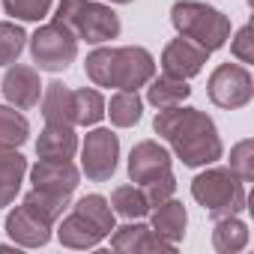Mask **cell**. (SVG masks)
I'll return each instance as SVG.
<instances>
[{
	"mask_svg": "<svg viewBox=\"0 0 254 254\" xmlns=\"http://www.w3.org/2000/svg\"><path fill=\"white\" fill-rule=\"evenodd\" d=\"M153 132L168 144L171 156L180 159L186 168L200 171L206 165H215L224 156V144H221V135H218V126L200 108L174 105V108L156 111Z\"/></svg>",
	"mask_w": 254,
	"mask_h": 254,
	"instance_id": "cell-1",
	"label": "cell"
},
{
	"mask_svg": "<svg viewBox=\"0 0 254 254\" xmlns=\"http://www.w3.org/2000/svg\"><path fill=\"white\" fill-rule=\"evenodd\" d=\"M54 21L87 45H108L120 36V15L105 0H60Z\"/></svg>",
	"mask_w": 254,
	"mask_h": 254,
	"instance_id": "cell-2",
	"label": "cell"
},
{
	"mask_svg": "<svg viewBox=\"0 0 254 254\" xmlns=\"http://www.w3.org/2000/svg\"><path fill=\"white\" fill-rule=\"evenodd\" d=\"M171 24L177 36L191 39L209 54L224 48L230 39V18L203 0H177L171 6Z\"/></svg>",
	"mask_w": 254,
	"mask_h": 254,
	"instance_id": "cell-3",
	"label": "cell"
},
{
	"mask_svg": "<svg viewBox=\"0 0 254 254\" xmlns=\"http://www.w3.org/2000/svg\"><path fill=\"white\" fill-rule=\"evenodd\" d=\"M191 197L212 218H218V215H239L245 209V203H248L245 183L230 168H218V165L200 168V174L191 180Z\"/></svg>",
	"mask_w": 254,
	"mask_h": 254,
	"instance_id": "cell-4",
	"label": "cell"
},
{
	"mask_svg": "<svg viewBox=\"0 0 254 254\" xmlns=\"http://www.w3.org/2000/svg\"><path fill=\"white\" fill-rule=\"evenodd\" d=\"M27 48L39 72H66L78 57V39L54 18L39 24L33 36H27Z\"/></svg>",
	"mask_w": 254,
	"mask_h": 254,
	"instance_id": "cell-5",
	"label": "cell"
},
{
	"mask_svg": "<svg viewBox=\"0 0 254 254\" xmlns=\"http://www.w3.org/2000/svg\"><path fill=\"white\" fill-rule=\"evenodd\" d=\"M78 153H81V174L90 183H108L120 165V138L105 126H90Z\"/></svg>",
	"mask_w": 254,
	"mask_h": 254,
	"instance_id": "cell-6",
	"label": "cell"
},
{
	"mask_svg": "<svg viewBox=\"0 0 254 254\" xmlns=\"http://www.w3.org/2000/svg\"><path fill=\"white\" fill-rule=\"evenodd\" d=\"M156 75V57L144 45H111V69L108 90H141Z\"/></svg>",
	"mask_w": 254,
	"mask_h": 254,
	"instance_id": "cell-7",
	"label": "cell"
},
{
	"mask_svg": "<svg viewBox=\"0 0 254 254\" xmlns=\"http://www.w3.org/2000/svg\"><path fill=\"white\" fill-rule=\"evenodd\" d=\"M206 93L209 102L215 108L224 111H239L254 99V78L251 69L242 63H221L212 69L209 81H206Z\"/></svg>",
	"mask_w": 254,
	"mask_h": 254,
	"instance_id": "cell-8",
	"label": "cell"
},
{
	"mask_svg": "<svg viewBox=\"0 0 254 254\" xmlns=\"http://www.w3.org/2000/svg\"><path fill=\"white\" fill-rule=\"evenodd\" d=\"M27 177L33 189L72 197L81 183V168L72 159H36V165L27 168Z\"/></svg>",
	"mask_w": 254,
	"mask_h": 254,
	"instance_id": "cell-9",
	"label": "cell"
},
{
	"mask_svg": "<svg viewBox=\"0 0 254 254\" xmlns=\"http://www.w3.org/2000/svg\"><path fill=\"white\" fill-rule=\"evenodd\" d=\"M111 248L114 251H129V254H171L177 251V245H171L168 239H162L144 218H132L120 227H114L111 233Z\"/></svg>",
	"mask_w": 254,
	"mask_h": 254,
	"instance_id": "cell-10",
	"label": "cell"
},
{
	"mask_svg": "<svg viewBox=\"0 0 254 254\" xmlns=\"http://www.w3.org/2000/svg\"><path fill=\"white\" fill-rule=\"evenodd\" d=\"M206 60H209V51H203V48L194 45L191 39L177 36V39H171V42L162 48V60H159V66H162L165 75H174V78L191 81V78H197V75L203 72Z\"/></svg>",
	"mask_w": 254,
	"mask_h": 254,
	"instance_id": "cell-11",
	"label": "cell"
},
{
	"mask_svg": "<svg viewBox=\"0 0 254 254\" xmlns=\"http://www.w3.org/2000/svg\"><path fill=\"white\" fill-rule=\"evenodd\" d=\"M42 78L33 66H24V63H12L6 66V75H3V99L6 105L18 108V111H27V108H36L39 99H42Z\"/></svg>",
	"mask_w": 254,
	"mask_h": 254,
	"instance_id": "cell-12",
	"label": "cell"
},
{
	"mask_svg": "<svg viewBox=\"0 0 254 254\" xmlns=\"http://www.w3.org/2000/svg\"><path fill=\"white\" fill-rule=\"evenodd\" d=\"M174 165V156L165 144L159 141H138L129 153V165H126V171H129V180L132 183H147L159 174H168Z\"/></svg>",
	"mask_w": 254,
	"mask_h": 254,
	"instance_id": "cell-13",
	"label": "cell"
},
{
	"mask_svg": "<svg viewBox=\"0 0 254 254\" xmlns=\"http://www.w3.org/2000/svg\"><path fill=\"white\" fill-rule=\"evenodd\" d=\"M6 233H9L12 245H18V248H42V245L51 242L54 227L45 224L42 218H36L30 209L15 206L6 215Z\"/></svg>",
	"mask_w": 254,
	"mask_h": 254,
	"instance_id": "cell-14",
	"label": "cell"
},
{
	"mask_svg": "<svg viewBox=\"0 0 254 254\" xmlns=\"http://www.w3.org/2000/svg\"><path fill=\"white\" fill-rule=\"evenodd\" d=\"M147 215H150V227H153L162 239H168L171 245H180V242L186 239L189 212H186L183 200L168 197V200H162V203L150 206V212H147Z\"/></svg>",
	"mask_w": 254,
	"mask_h": 254,
	"instance_id": "cell-15",
	"label": "cell"
},
{
	"mask_svg": "<svg viewBox=\"0 0 254 254\" xmlns=\"http://www.w3.org/2000/svg\"><path fill=\"white\" fill-rule=\"evenodd\" d=\"M54 230H57L60 245L75 248V251L96 248V245H102V239H105V233H102L93 221H87L81 212H75V209H72L69 215H60V221L54 224Z\"/></svg>",
	"mask_w": 254,
	"mask_h": 254,
	"instance_id": "cell-16",
	"label": "cell"
},
{
	"mask_svg": "<svg viewBox=\"0 0 254 254\" xmlns=\"http://www.w3.org/2000/svg\"><path fill=\"white\" fill-rule=\"evenodd\" d=\"M78 147H81V141H78L75 126L45 123V129L36 138V156L39 159H75Z\"/></svg>",
	"mask_w": 254,
	"mask_h": 254,
	"instance_id": "cell-17",
	"label": "cell"
},
{
	"mask_svg": "<svg viewBox=\"0 0 254 254\" xmlns=\"http://www.w3.org/2000/svg\"><path fill=\"white\" fill-rule=\"evenodd\" d=\"M27 159L15 147H0V209H6L18 194L27 177Z\"/></svg>",
	"mask_w": 254,
	"mask_h": 254,
	"instance_id": "cell-18",
	"label": "cell"
},
{
	"mask_svg": "<svg viewBox=\"0 0 254 254\" xmlns=\"http://www.w3.org/2000/svg\"><path fill=\"white\" fill-rule=\"evenodd\" d=\"M105 117L114 129H132L144 117V99L138 90H114V96L105 102Z\"/></svg>",
	"mask_w": 254,
	"mask_h": 254,
	"instance_id": "cell-19",
	"label": "cell"
},
{
	"mask_svg": "<svg viewBox=\"0 0 254 254\" xmlns=\"http://www.w3.org/2000/svg\"><path fill=\"white\" fill-rule=\"evenodd\" d=\"M191 99V87L189 81L183 78H174V75H153L150 84H147V105H153L156 111L162 108H174V105H186Z\"/></svg>",
	"mask_w": 254,
	"mask_h": 254,
	"instance_id": "cell-20",
	"label": "cell"
},
{
	"mask_svg": "<svg viewBox=\"0 0 254 254\" xmlns=\"http://www.w3.org/2000/svg\"><path fill=\"white\" fill-rule=\"evenodd\" d=\"M42 120L54 123V126H75V114H72V90L63 87L60 81H51L42 87Z\"/></svg>",
	"mask_w": 254,
	"mask_h": 254,
	"instance_id": "cell-21",
	"label": "cell"
},
{
	"mask_svg": "<svg viewBox=\"0 0 254 254\" xmlns=\"http://www.w3.org/2000/svg\"><path fill=\"white\" fill-rule=\"evenodd\" d=\"M248 245V224L239 215H218L212 224V248L218 254H236Z\"/></svg>",
	"mask_w": 254,
	"mask_h": 254,
	"instance_id": "cell-22",
	"label": "cell"
},
{
	"mask_svg": "<svg viewBox=\"0 0 254 254\" xmlns=\"http://www.w3.org/2000/svg\"><path fill=\"white\" fill-rule=\"evenodd\" d=\"M108 203H111L114 215H120L126 221L147 218V212H150V203H147V197H144V191H141L138 183H123V186H117L111 191V200Z\"/></svg>",
	"mask_w": 254,
	"mask_h": 254,
	"instance_id": "cell-23",
	"label": "cell"
},
{
	"mask_svg": "<svg viewBox=\"0 0 254 254\" xmlns=\"http://www.w3.org/2000/svg\"><path fill=\"white\" fill-rule=\"evenodd\" d=\"M72 114H75V129L78 126H84V129L99 126L105 117V96L96 87L72 90Z\"/></svg>",
	"mask_w": 254,
	"mask_h": 254,
	"instance_id": "cell-24",
	"label": "cell"
},
{
	"mask_svg": "<svg viewBox=\"0 0 254 254\" xmlns=\"http://www.w3.org/2000/svg\"><path fill=\"white\" fill-rule=\"evenodd\" d=\"M21 206L30 209L36 218H42L45 224L54 227V224L60 221V215L66 212L69 197H63V194H51V191H42V189H30V191L21 197Z\"/></svg>",
	"mask_w": 254,
	"mask_h": 254,
	"instance_id": "cell-25",
	"label": "cell"
},
{
	"mask_svg": "<svg viewBox=\"0 0 254 254\" xmlns=\"http://www.w3.org/2000/svg\"><path fill=\"white\" fill-rule=\"evenodd\" d=\"M30 138V123L27 117L12 108V105H0V147H24Z\"/></svg>",
	"mask_w": 254,
	"mask_h": 254,
	"instance_id": "cell-26",
	"label": "cell"
},
{
	"mask_svg": "<svg viewBox=\"0 0 254 254\" xmlns=\"http://www.w3.org/2000/svg\"><path fill=\"white\" fill-rule=\"evenodd\" d=\"M75 212H81L87 221H93L105 236L117 227V215H114V209H111V203H108V197H102V194H84L81 200H75V206H72Z\"/></svg>",
	"mask_w": 254,
	"mask_h": 254,
	"instance_id": "cell-27",
	"label": "cell"
},
{
	"mask_svg": "<svg viewBox=\"0 0 254 254\" xmlns=\"http://www.w3.org/2000/svg\"><path fill=\"white\" fill-rule=\"evenodd\" d=\"M27 48V33L18 21H0V66L18 63L21 51Z\"/></svg>",
	"mask_w": 254,
	"mask_h": 254,
	"instance_id": "cell-28",
	"label": "cell"
},
{
	"mask_svg": "<svg viewBox=\"0 0 254 254\" xmlns=\"http://www.w3.org/2000/svg\"><path fill=\"white\" fill-rule=\"evenodd\" d=\"M6 15H12V21H45L54 0H0Z\"/></svg>",
	"mask_w": 254,
	"mask_h": 254,
	"instance_id": "cell-29",
	"label": "cell"
},
{
	"mask_svg": "<svg viewBox=\"0 0 254 254\" xmlns=\"http://www.w3.org/2000/svg\"><path fill=\"white\" fill-rule=\"evenodd\" d=\"M242 183H254V141L242 138L230 147V165H227Z\"/></svg>",
	"mask_w": 254,
	"mask_h": 254,
	"instance_id": "cell-30",
	"label": "cell"
},
{
	"mask_svg": "<svg viewBox=\"0 0 254 254\" xmlns=\"http://www.w3.org/2000/svg\"><path fill=\"white\" fill-rule=\"evenodd\" d=\"M141 191H144V197H147V203H150V206H156V203H162V200L174 197V194H177V177H174V171L159 174V177H153V180L141 183Z\"/></svg>",
	"mask_w": 254,
	"mask_h": 254,
	"instance_id": "cell-31",
	"label": "cell"
},
{
	"mask_svg": "<svg viewBox=\"0 0 254 254\" xmlns=\"http://www.w3.org/2000/svg\"><path fill=\"white\" fill-rule=\"evenodd\" d=\"M230 54H233L242 66H251V63H254V30H251V24H242V27L230 36Z\"/></svg>",
	"mask_w": 254,
	"mask_h": 254,
	"instance_id": "cell-32",
	"label": "cell"
},
{
	"mask_svg": "<svg viewBox=\"0 0 254 254\" xmlns=\"http://www.w3.org/2000/svg\"><path fill=\"white\" fill-rule=\"evenodd\" d=\"M105 3H111V6H129V3H135V0H105Z\"/></svg>",
	"mask_w": 254,
	"mask_h": 254,
	"instance_id": "cell-33",
	"label": "cell"
}]
</instances>
